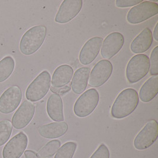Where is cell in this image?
Segmentation results:
<instances>
[{
    "mask_svg": "<svg viewBox=\"0 0 158 158\" xmlns=\"http://www.w3.org/2000/svg\"><path fill=\"white\" fill-rule=\"evenodd\" d=\"M139 102L136 90L128 88L122 91L113 104L111 114L116 119H122L130 115L137 108Z\"/></svg>",
    "mask_w": 158,
    "mask_h": 158,
    "instance_id": "1",
    "label": "cell"
},
{
    "mask_svg": "<svg viewBox=\"0 0 158 158\" xmlns=\"http://www.w3.org/2000/svg\"><path fill=\"white\" fill-rule=\"evenodd\" d=\"M47 33L45 26L37 25L26 32L20 42V50L24 55L35 54L43 45Z\"/></svg>",
    "mask_w": 158,
    "mask_h": 158,
    "instance_id": "2",
    "label": "cell"
},
{
    "mask_svg": "<svg viewBox=\"0 0 158 158\" xmlns=\"http://www.w3.org/2000/svg\"><path fill=\"white\" fill-rule=\"evenodd\" d=\"M150 69L148 55L137 54L130 59L126 67V76L130 83H136L144 77Z\"/></svg>",
    "mask_w": 158,
    "mask_h": 158,
    "instance_id": "3",
    "label": "cell"
},
{
    "mask_svg": "<svg viewBox=\"0 0 158 158\" xmlns=\"http://www.w3.org/2000/svg\"><path fill=\"white\" fill-rule=\"evenodd\" d=\"M51 85L50 73L46 70L40 72L30 84L26 92V99L30 102L41 100L48 93Z\"/></svg>",
    "mask_w": 158,
    "mask_h": 158,
    "instance_id": "4",
    "label": "cell"
},
{
    "mask_svg": "<svg viewBox=\"0 0 158 158\" xmlns=\"http://www.w3.org/2000/svg\"><path fill=\"white\" fill-rule=\"evenodd\" d=\"M100 100L98 92L95 89H89L82 94L75 102L74 114L79 118H85L93 112Z\"/></svg>",
    "mask_w": 158,
    "mask_h": 158,
    "instance_id": "5",
    "label": "cell"
},
{
    "mask_svg": "<svg viewBox=\"0 0 158 158\" xmlns=\"http://www.w3.org/2000/svg\"><path fill=\"white\" fill-rule=\"evenodd\" d=\"M158 4L151 1H143L130 10L127 20L130 24H137L158 15Z\"/></svg>",
    "mask_w": 158,
    "mask_h": 158,
    "instance_id": "6",
    "label": "cell"
},
{
    "mask_svg": "<svg viewBox=\"0 0 158 158\" xmlns=\"http://www.w3.org/2000/svg\"><path fill=\"white\" fill-rule=\"evenodd\" d=\"M158 137V122L152 120L137 134L133 142L134 147L139 151L147 149L156 141Z\"/></svg>",
    "mask_w": 158,
    "mask_h": 158,
    "instance_id": "7",
    "label": "cell"
},
{
    "mask_svg": "<svg viewBox=\"0 0 158 158\" xmlns=\"http://www.w3.org/2000/svg\"><path fill=\"white\" fill-rule=\"evenodd\" d=\"M113 70V64L110 61L101 60L94 67L90 73L89 85L93 87L101 86L110 78Z\"/></svg>",
    "mask_w": 158,
    "mask_h": 158,
    "instance_id": "8",
    "label": "cell"
},
{
    "mask_svg": "<svg viewBox=\"0 0 158 158\" xmlns=\"http://www.w3.org/2000/svg\"><path fill=\"white\" fill-rule=\"evenodd\" d=\"M22 99L20 87L13 86L8 88L0 97V112L4 114L13 112L19 106Z\"/></svg>",
    "mask_w": 158,
    "mask_h": 158,
    "instance_id": "9",
    "label": "cell"
},
{
    "mask_svg": "<svg viewBox=\"0 0 158 158\" xmlns=\"http://www.w3.org/2000/svg\"><path fill=\"white\" fill-rule=\"evenodd\" d=\"M28 144L27 135L20 132L11 138L2 151L3 158H20L26 149Z\"/></svg>",
    "mask_w": 158,
    "mask_h": 158,
    "instance_id": "10",
    "label": "cell"
},
{
    "mask_svg": "<svg viewBox=\"0 0 158 158\" xmlns=\"http://www.w3.org/2000/svg\"><path fill=\"white\" fill-rule=\"evenodd\" d=\"M82 0H64L55 16V22L65 24L71 21L78 15L82 7Z\"/></svg>",
    "mask_w": 158,
    "mask_h": 158,
    "instance_id": "11",
    "label": "cell"
},
{
    "mask_svg": "<svg viewBox=\"0 0 158 158\" xmlns=\"http://www.w3.org/2000/svg\"><path fill=\"white\" fill-rule=\"evenodd\" d=\"M101 54L106 60L111 59L121 50L124 43V37L120 32H113L109 34L102 41Z\"/></svg>",
    "mask_w": 158,
    "mask_h": 158,
    "instance_id": "12",
    "label": "cell"
},
{
    "mask_svg": "<svg viewBox=\"0 0 158 158\" xmlns=\"http://www.w3.org/2000/svg\"><path fill=\"white\" fill-rule=\"evenodd\" d=\"M35 112V105L30 101H24L12 118V125L16 129H24L31 122Z\"/></svg>",
    "mask_w": 158,
    "mask_h": 158,
    "instance_id": "13",
    "label": "cell"
},
{
    "mask_svg": "<svg viewBox=\"0 0 158 158\" xmlns=\"http://www.w3.org/2000/svg\"><path fill=\"white\" fill-rule=\"evenodd\" d=\"M102 41L101 37H93L86 41L79 53V61L82 64H90L93 62L99 54Z\"/></svg>",
    "mask_w": 158,
    "mask_h": 158,
    "instance_id": "14",
    "label": "cell"
},
{
    "mask_svg": "<svg viewBox=\"0 0 158 158\" xmlns=\"http://www.w3.org/2000/svg\"><path fill=\"white\" fill-rule=\"evenodd\" d=\"M153 39V34L151 29L146 28L132 41L130 45V50L134 54L144 53L151 48Z\"/></svg>",
    "mask_w": 158,
    "mask_h": 158,
    "instance_id": "15",
    "label": "cell"
},
{
    "mask_svg": "<svg viewBox=\"0 0 158 158\" xmlns=\"http://www.w3.org/2000/svg\"><path fill=\"white\" fill-rule=\"evenodd\" d=\"M68 129V125L64 121L51 122L40 126L38 128V132L41 136L54 139L63 136Z\"/></svg>",
    "mask_w": 158,
    "mask_h": 158,
    "instance_id": "16",
    "label": "cell"
},
{
    "mask_svg": "<svg viewBox=\"0 0 158 158\" xmlns=\"http://www.w3.org/2000/svg\"><path fill=\"white\" fill-rule=\"evenodd\" d=\"M46 109L48 114L53 121L56 122L64 121L63 102L59 94H50L47 102Z\"/></svg>",
    "mask_w": 158,
    "mask_h": 158,
    "instance_id": "17",
    "label": "cell"
},
{
    "mask_svg": "<svg viewBox=\"0 0 158 158\" xmlns=\"http://www.w3.org/2000/svg\"><path fill=\"white\" fill-rule=\"evenodd\" d=\"M73 74V69L69 65L59 66L56 68L51 79L52 87L60 88L68 85L71 80Z\"/></svg>",
    "mask_w": 158,
    "mask_h": 158,
    "instance_id": "18",
    "label": "cell"
},
{
    "mask_svg": "<svg viewBox=\"0 0 158 158\" xmlns=\"http://www.w3.org/2000/svg\"><path fill=\"white\" fill-rule=\"evenodd\" d=\"M90 71L89 67H83L78 68L73 73L71 88L75 94H79L84 92L88 85Z\"/></svg>",
    "mask_w": 158,
    "mask_h": 158,
    "instance_id": "19",
    "label": "cell"
},
{
    "mask_svg": "<svg viewBox=\"0 0 158 158\" xmlns=\"http://www.w3.org/2000/svg\"><path fill=\"white\" fill-rule=\"evenodd\" d=\"M158 93V76H152L147 80L141 87L139 98L142 102L147 103L153 100Z\"/></svg>",
    "mask_w": 158,
    "mask_h": 158,
    "instance_id": "20",
    "label": "cell"
},
{
    "mask_svg": "<svg viewBox=\"0 0 158 158\" xmlns=\"http://www.w3.org/2000/svg\"><path fill=\"white\" fill-rule=\"evenodd\" d=\"M15 68V59L11 56L5 57L0 61V83L11 76Z\"/></svg>",
    "mask_w": 158,
    "mask_h": 158,
    "instance_id": "21",
    "label": "cell"
},
{
    "mask_svg": "<svg viewBox=\"0 0 158 158\" xmlns=\"http://www.w3.org/2000/svg\"><path fill=\"white\" fill-rule=\"evenodd\" d=\"M61 143L58 140H53L46 144L37 155L40 158H49L53 156L60 147Z\"/></svg>",
    "mask_w": 158,
    "mask_h": 158,
    "instance_id": "22",
    "label": "cell"
},
{
    "mask_svg": "<svg viewBox=\"0 0 158 158\" xmlns=\"http://www.w3.org/2000/svg\"><path fill=\"white\" fill-rule=\"evenodd\" d=\"M77 144L73 142L65 143L59 149L54 158H72L76 151Z\"/></svg>",
    "mask_w": 158,
    "mask_h": 158,
    "instance_id": "23",
    "label": "cell"
},
{
    "mask_svg": "<svg viewBox=\"0 0 158 158\" xmlns=\"http://www.w3.org/2000/svg\"><path fill=\"white\" fill-rule=\"evenodd\" d=\"M13 131L10 121L6 120L0 121V146L5 144L10 139Z\"/></svg>",
    "mask_w": 158,
    "mask_h": 158,
    "instance_id": "24",
    "label": "cell"
},
{
    "mask_svg": "<svg viewBox=\"0 0 158 158\" xmlns=\"http://www.w3.org/2000/svg\"><path fill=\"white\" fill-rule=\"evenodd\" d=\"M150 61V74L153 76L158 75V46H156L152 51Z\"/></svg>",
    "mask_w": 158,
    "mask_h": 158,
    "instance_id": "25",
    "label": "cell"
},
{
    "mask_svg": "<svg viewBox=\"0 0 158 158\" xmlns=\"http://www.w3.org/2000/svg\"><path fill=\"white\" fill-rule=\"evenodd\" d=\"M110 151L107 146L104 144H101L90 158H110Z\"/></svg>",
    "mask_w": 158,
    "mask_h": 158,
    "instance_id": "26",
    "label": "cell"
},
{
    "mask_svg": "<svg viewBox=\"0 0 158 158\" xmlns=\"http://www.w3.org/2000/svg\"><path fill=\"white\" fill-rule=\"evenodd\" d=\"M142 2V0H116L115 5L118 8L129 7L135 6Z\"/></svg>",
    "mask_w": 158,
    "mask_h": 158,
    "instance_id": "27",
    "label": "cell"
},
{
    "mask_svg": "<svg viewBox=\"0 0 158 158\" xmlns=\"http://www.w3.org/2000/svg\"><path fill=\"white\" fill-rule=\"evenodd\" d=\"M50 90L53 94H64L67 92H68L71 90V87L69 86H66L64 87H60V88H55L53 87H50Z\"/></svg>",
    "mask_w": 158,
    "mask_h": 158,
    "instance_id": "28",
    "label": "cell"
},
{
    "mask_svg": "<svg viewBox=\"0 0 158 158\" xmlns=\"http://www.w3.org/2000/svg\"><path fill=\"white\" fill-rule=\"evenodd\" d=\"M26 158H40L37 153L32 151H26L24 152Z\"/></svg>",
    "mask_w": 158,
    "mask_h": 158,
    "instance_id": "29",
    "label": "cell"
},
{
    "mask_svg": "<svg viewBox=\"0 0 158 158\" xmlns=\"http://www.w3.org/2000/svg\"><path fill=\"white\" fill-rule=\"evenodd\" d=\"M153 38L155 39L156 41H158V23H156L155 25L154 31H153Z\"/></svg>",
    "mask_w": 158,
    "mask_h": 158,
    "instance_id": "30",
    "label": "cell"
}]
</instances>
